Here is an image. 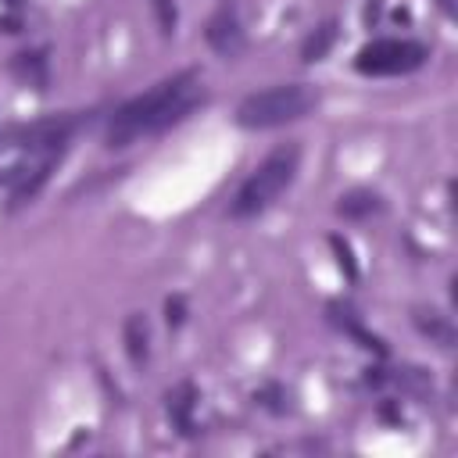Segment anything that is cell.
Segmentation results:
<instances>
[{"label":"cell","mask_w":458,"mask_h":458,"mask_svg":"<svg viewBox=\"0 0 458 458\" xmlns=\"http://www.w3.org/2000/svg\"><path fill=\"white\" fill-rule=\"evenodd\" d=\"M333 43H336V21H322V25L304 39L301 61H304V64H318V61L333 50Z\"/></svg>","instance_id":"obj_12"},{"label":"cell","mask_w":458,"mask_h":458,"mask_svg":"<svg viewBox=\"0 0 458 458\" xmlns=\"http://www.w3.org/2000/svg\"><path fill=\"white\" fill-rule=\"evenodd\" d=\"M415 326L440 347H454V326L437 311H415Z\"/></svg>","instance_id":"obj_13"},{"label":"cell","mask_w":458,"mask_h":458,"mask_svg":"<svg viewBox=\"0 0 458 458\" xmlns=\"http://www.w3.org/2000/svg\"><path fill=\"white\" fill-rule=\"evenodd\" d=\"M297 165H301L297 143L276 147V150L243 179V186L236 190V197H233V204H229V215H233V218H254V215H261L265 208H272V204L279 200V193L293 182Z\"/></svg>","instance_id":"obj_3"},{"label":"cell","mask_w":458,"mask_h":458,"mask_svg":"<svg viewBox=\"0 0 458 458\" xmlns=\"http://www.w3.org/2000/svg\"><path fill=\"white\" fill-rule=\"evenodd\" d=\"M329 247H333V254H336V265H340V272L347 276V279H358V261H354V250H351V243L344 240V236H329Z\"/></svg>","instance_id":"obj_14"},{"label":"cell","mask_w":458,"mask_h":458,"mask_svg":"<svg viewBox=\"0 0 458 458\" xmlns=\"http://www.w3.org/2000/svg\"><path fill=\"white\" fill-rule=\"evenodd\" d=\"M283 397H286V394H283L279 383H265L261 390H254V401H261V404H265L268 411H276V415H283V411L290 408V404H283Z\"/></svg>","instance_id":"obj_16"},{"label":"cell","mask_w":458,"mask_h":458,"mask_svg":"<svg viewBox=\"0 0 458 458\" xmlns=\"http://www.w3.org/2000/svg\"><path fill=\"white\" fill-rule=\"evenodd\" d=\"M197 401H200V394H197L193 383H179V386H172V390L165 394L168 419H172V426H175L182 437H193V433H197V422H193V408H197Z\"/></svg>","instance_id":"obj_6"},{"label":"cell","mask_w":458,"mask_h":458,"mask_svg":"<svg viewBox=\"0 0 458 458\" xmlns=\"http://www.w3.org/2000/svg\"><path fill=\"white\" fill-rule=\"evenodd\" d=\"M318 107V89L308 82H279L258 93H247L236 104V125L240 129H276L286 122H297Z\"/></svg>","instance_id":"obj_2"},{"label":"cell","mask_w":458,"mask_h":458,"mask_svg":"<svg viewBox=\"0 0 458 458\" xmlns=\"http://www.w3.org/2000/svg\"><path fill=\"white\" fill-rule=\"evenodd\" d=\"M329 318H333V322H336V326H340L347 336H354V340H358L365 351H372V354H379V358L386 354V344H383L376 333H369V329H365V326H361V322H358V318H354L347 308H340V304H329Z\"/></svg>","instance_id":"obj_11"},{"label":"cell","mask_w":458,"mask_h":458,"mask_svg":"<svg viewBox=\"0 0 458 458\" xmlns=\"http://www.w3.org/2000/svg\"><path fill=\"white\" fill-rule=\"evenodd\" d=\"M122 344H125V354H129L132 365H143V361H147V354H150V329H147V318H143L140 311L125 318V326H122Z\"/></svg>","instance_id":"obj_10"},{"label":"cell","mask_w":458,"mask_h":458,"mask_svg":"<svg viewBox=\"0 0 458 458\" xmlns=\"http://www.w3.org/2000/svg\"><path fill=\"white\" fill-rule=\"evenodd\" d=\"M204 39H208V47L218 54V57H240L243 54V25H240V14H236V7L233 4H222L211 18H208V25H204Z\"/></svg>","instance_id":"obj_5"},{"label":"cell","mask_w":458,"mask_h":458,"mask_svg":"<svg viewBox=\"0 0 458 458\" xmlns=\"http://www.w3.org/2000/svg\"><path fill=\"white\" fill-rule=\"evenodd\" d=\"M197 82H200L197 68H182V72L161 79L157 86H150L147 93L125 100L107 122V147L111 150L129 147L140 136L165 132V129L179 125L182 118H190V111H197L204 104V93L197 89Z\"/></svg>","instance_id":"obj_1"},{"label":"cell","mask_w":458,"mask_h":458,"mask_svg":"<svg viewBox=\"0 0 458 458\" xmlns=\"http://www.w3.org/2000/svg\"><path fill=\"white\" fill-rule=\"evenodd\" d=\"M376 211H383V197L376 190H369V186H354L336 200V215H344L351 222H361V218H369Z\"/></svg>","instance_id":"obj_9"},{"label":"cell","mask_w":458,"mask_h":458,"mask_svg":"<svg viewBox=\"0 0 458 458\" xmlns=\"http://www.w3.org/2000/svg\"><path fill=\"white\" fill-rule=\"evenodd\" d=\"M165 322H168L172 329H179V326L186 322V297H182V293H172V297L165 301Z\"/></svg>","instance_id":"obj_17"},{"label":"cell","mask_w":458,"mask_h":458,"mask_svg":"<svg viewBox=\"0 0 458 458\" xmlns=\"http://www.w3.org/2000/svg\"><path fill=\"white\" fill-rule=\"evenodd\" d=\"M429 61V47L419 39H372L354 54V72L361 75H408Z\"/></svg>","instance_id":"obj_4"},{"label":"cell","mask_w":458,"mask_h":458,"mask_svg":"<svg viewBox=\"0 0 458 458\" xmlns=\"http://www.w3.org/2000/svg\"><path fill=\"white\" fill-rule=\"evenodd\" d=\"M440 7H444V11L451 14V11H454V0H440Z\"/></svg>","instance_id":"obj_18"},{"label":"cell","mask_w":458,"mask_h":458,"mask_svg":"<svg viewBox=\"0 0 458 458\" xmlns=\"http://www.w3.org/2000/svg\"><path fill=\"white\" fill-rule=\"evenodd\" d=\"M57 157H61V150H50L47 161H43L39 168H32L29 175L18 179V186L11 190V204H7V211H18V208H25V204H32V200L39 197V190L50 182V172L57 168Z\"/></svg>","instance_id":"obj_7"},{"label":"cell","mask_w":458,"mask_h":458,"mask_svg":"<svg viewBox=\"0 0 458 458\" xmlns=\"http://www.w3.org/2000/svg\"><path fill=\"white\" fill-rule=\"evenodd\" d=\"M11 72L25 82V86H32V89H47V82H50V68H47V50H21V54H14V61H11Z\"/></svg>","instance_id":"obj_8"},{"label":"cell","mask_w":458,"mask_h":458,"mask_svg":"<svg viewBox=\"0 0 458 458\" xmlns=\"http://www.w3.org/2000/svg\"><path fill=\"white\" fill-rule=\"evenodd\" d=\"M150 7H154V18H157L161 36H175V25H179L175 0H150Z\"/></svg>","instance_id":"obj_15"}]
</instances>
